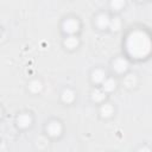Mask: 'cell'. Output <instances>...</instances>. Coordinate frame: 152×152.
<instances>
[{"label": "cell", "instance_id": "1", "mask_svg": "<svg viewBox=\"0 0 152 152\" xmlns=\"http://www.w3.org/2000/svg\"><path fill=\"white\" fill-rule=\"evenodd\" d=\"M125 49L127 55L135 59L147 57L151 51V40L148 33L144 30L131 31L126 38Z\"/></svg>", "mask_w": 152, "mask_h": 152}, {"label": "cell", "instance_id": "2", "mask_svg": "<svg viewBox=\"0 0 152 152\" xmlns=\"http://www.w3.org/2000/svg\"><path fill=\"white\" fill-rule=\"evenodd\" d=\"M81 24L76 18H66L62 23V30L66 36H76L80 31Z\"/></svg>", "mask_w": 152, "mask_h": 152}, {"label": "cell", "instance_id": "3", "mask_svg": "<svg viewBox=\"0 0 152 152\" xmlns=\"http://www.w3.org/2000/svg\"><path fill=\"white\" fill-rule=\"evenodd\" d=\"M63 132V126L58 120H51L48 125H46V133L48 135L52 137V138H57L62 134Z\"/></svg>", "mask_w": 152, "mask_h": 152}, {"label": "cell", "instance_id": "4", "mask_svg": "<svg viewBox=\"0 0 152 152\" xmlns=\"http://www.w3.org/2000/svg\"><path fill=\"white\" fill-rule=\"evenodd\" d=\"M112 68L116 74H125L129 68V63L125 57H118L113 61Z\"/></svg>", "mask_w": 152, "mask_h": 152}, {"label": "cell", "instance_id": "5", "mask_svg": "<svg viewBox=\"0 0 152 152\" xmlns=\"http://www.w3.org/2000/svg\"><path fill=\"white\" fill-rule=\"evenodd\" d=\"M109 21H110V17L107 13H100L95 18V25L100 30H107L109 26Z\"/></svg>", "mask_w": 152, "mask_h": 152}, {"label": "cell", "instance_id": "6", "mask_svg": "<svg viewBox=\"0 0 152 152\" xmlns=\"http://www.w3.org/2000/svg\"><path fill=\"white\" fill-rule=\"evenodd\" d=\"M32 125V116L28 113H21L17 116V126L19 128H27Z\"/></svg>", "mask_w": 152, "mask_h": 152}, {"label": "cell", "instance_id": "7", "mask_svg": "<svg viewBox=\"0 0 152 152\" xmlns=\"http://www.w3.org/2000/svg\"><path fill=\"white\" fill-rule=\"evenodd\" d=\"M91 81L93 83L95 84H102V82L107 78V75H106V71L101 68H96L91 71Z\"/></svg>", "mask_w": 152, "mask_h": 152}, {"label": "cell", "instance_id": "8", "mask_svg": "<svg viewBox=\"0 0 152 152\" xmlns=\"http://www.w3.org/2000/svg\"><path fill=\"white\" fill-rule=\"evenodd\" d=\"M116 87H118L116 80L113 78V77H107V78L102 82V88H101V89H102L104 93H112V91H114V90L116 89Z\"/></svg>", "mask_w": 152, "mask_h": 152}, {"label": "cell", "instance_id": "9", "mask_svg": "<svg viewBox=\"0 0 152 152\" xmlns=\"http://www.w3.org/2000/svg\"><path fill=\"white\" fill-rule=\"evenodd\" d=\"M63 44H64V46H65L66 49L74 50V49H76V48L78 46L80 40H78L77 36H66V37L64 38V40H63Z\"/></svg>", "mask_w": 152, "mask_h": 152}, {"label": "cell", "instance_id": "10", "mask_svg": "<svg viewBox=\"0 0 152 152\" xmlns=\"http://www.w3.org/2000/svg\"><path fill=\"white\" fill-rule=\"evenodd\" d=\"M61 99L64 103H72L75 100V91L70 88H65L61 94Z\"/></svg>", "mask_w": 152, "mask_h": 152}, {"label": "cell", "instance_id": "11", "mask_svg": "<svg viewBox=\"0 0 152 152\" xmlns=\"http://www.w3.org/2000/svg\"><path fill=\"white\" fill-rule=\"evenodd\" d=\"M104 99H106V93L101 88H95L91 90V100L94 102L100 103V102H103Z\"/></svg>", "mask_w": 152, "mask_h": 152}, {"label": "cell", "instance_id": "12", "mask_svg": "<svg viewBox=\"0 0 152 152\" xmlns=\"http://www.w3.org/2000/svg\"><path fill=\"white\" fill-rule=\"evenodd\" d=\"M114 113V107L110 104V103H103L101 104L100 107V114L102 118L107 119V118H110Z\"/></svg>", "mask_w": 152, "mask_h": 152}, {"label": "cell", "instance_id": "13", "mask_svg": "<svg viewBox=\"0 0 152 152\" xmlns=\"http://www.w3.org/2000/svg\"><path fill=\"white\" fill-rule=\"evenodd\" d=\"M121 25H122V21L119 17H113L110 18V21H109V26L108 28L113 32H118L120 28H121Z\"/></svg>", "mask_w": 152, "mask_h": 152}, {"label": "cell", "instance_id": "14", "mask_svg": "<svg viewBox=\"0 0 152 152\" xmlns=\"http://www.w3.org/2000/svg\"><path fill=\"white\" fill-rule=\"evenodd\" d=\"M28 89L31 93L33 94H38L42 91L43 89V83L39 81V80H32L30 83H28Z\"/></svg>", "mask_w": 152, "mask_h": 152}, {"label": "cell", "instance_id": "15", "mask_svg": "<svg viewBox=\"0 0 152 152\" xmlns=\"http://www.w3.org/2000/svg\"><path fill=\"white\" fill-rule=\"evenodd\" d=\"M137 83H138V78H137V75H134V74H129V75L125 76V78H124V84L127 88H133L137 86Z\"/></svg>", "mask_w": 152, "mask_h": 152}, {"label": "cell", "instance_id": "16", "mask_svg": "<svg viewBox=\"0 0 152 152\" xmlns=\"http://www.w3.org/2000/svg\"><path fill=\"white\" fill-rule=\"evenodd\" d=\"M125 1H122V0H113V1H110V4H109V7H110V10L112 11H115V12H119V11H121L124 7H125Z\"/></svg>", "mask_w": 152, "mask_h": 152}, {"label": "cell", "instance_id": "17", "mask_svg": "<svg viewBox=\"0 0 152 152\" xmlns=\"http://www.w3.org/2000/svg\"><path fill=\"white\" fill-rule=\"evenodd\" d=\"M138 152H151V150H150V147L148 146H142V147H140L139 150H138Z\"/></svg>", "mask_w": 152, "mask_h": 152}, {"label": "cell", "instance_id": "18", "mask_svg": "<svg viewBox=\"0 0 152 152\" xmlns=\"http://www.w3.org/2000/svg\"><path fill=\"white\" fill-rule=\"evenodd\" d=\"M1 116H2V109H1V107H0V119H1Z\"/></svg>", "mask_w": 152, "mask_h": 152}]
</instances>
